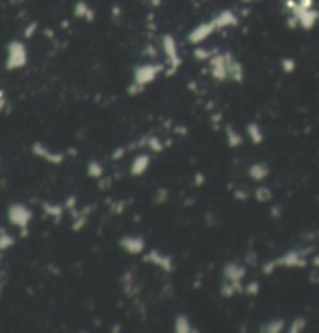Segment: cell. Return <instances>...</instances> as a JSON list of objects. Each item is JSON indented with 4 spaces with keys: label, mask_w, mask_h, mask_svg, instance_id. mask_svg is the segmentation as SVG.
<instances>
[{
    "label": "cell",
    "mask_w": 319,
    "mask_h": 333,
    "mask_svg": "<svg viewBox=\"0 0 319 333\" xmlns=\"http://www.w3.org/2000/svg\"><path fill=\"white\" fill-rule=\"evenodd\" d=\"M159 70H161V67H154V66H150V64L137 67L136 72H134V84L145 87L147 84L154 81V78L159 73Z\"/></svg>",
    "instance_id": "obj_1"
},
{
    "label": "cell",
    "mask_w": 319,
    "mask_h": 333,
    "mask_svg": "<svg viewBox=\"0 0 319 333\" xmlns=\"http://www.w3.org/2000/svg\"><path fill=\"white\" fill-rule=\"evenodd\" d=\"M25 61H27V53L24 45L21 42H13L8 50V67L10 69L21 67L25 64Z\"/></svg>",
    "instance_id": "obj_2"
},
{
    "label": "cell",
    "mask_w": 319,
    "mask_h": 333,
    "mask_svg": "<svg viewBox=\"0 0 319 333\" xmlns=\"http://www.w3.org/2000/svg\"><path fill=\"white\" fill-rule=\"evenodd\" d=\"M120 248L125 249L128 254H140L143 249H145V242L140 235H125L119 242Z\"/></svg>",
    "instance_id": "obj_3"
},
{
    "label": "cell",
    "mask_w": 319,
    "mask_h": 333,
    "mask_svg": "<svg viewBox=\"0 0 319 333\" xmlns=\"http://www.w3.org/2000/svg\"><path fill=\"white\" fill-rule=\"evenodd\" d=\"M143 260L151 262L153 265L162 268L164 271H167V273L173 271V260H171V257L165 256V254L157 252V251H150V254H147V256L143 257Z\"/></svg>",
    "instance_id": "obj_4"
},
{
    "label": "cell",
    "mask_w": 319,
    "mask_h": 333,
    "mask_svg": "<svg viewBox=\"0 0 319 333\" xmlns=\"http://www.w3.org/2000/svg\"><path fill=\"white\" fill-rule=\"evenodd\" d=\"M215 28H217V25H215L214 21H212V22H207V24H202V25H199V27H196V28L190 33V42H193V44L202 42L207 36L214 33Z\"/></svg>",
    "instance_id": "obj_5"
},
{
    "label": "cell",
    "mask_w": 319,
    "mask_h": 333,
    "mask_svg": "<svg viewBox=\"0 0 319 333\" xmlns=\"http://www.w3.org/2000/svg\"><path fill=\"white\" fill-rule=\"evenodd\" d=\"M164 50L168 56V61L173 69H176L179 64H181V58L178 55V49H176V44H174V39L171 36H165L164 38Z\"/></svg>",
    "instance_id": "obj_6"
},
{
    "label": "cell",
    "mask_w": 319,
    "mask_h": 333,
    "mask_svg": "<svg viewBox=\"0 0 319 333\" xmlns=\"http://www.w3.org/2000/svg\"><path fill=\"white\" fill-rule=\"evenodd\" d=\"M10 219L14 225L27 226V223L31 219V213L27 207H24V205H14V207L10 210Z\"/></svg>",
    "instance_id": "obj_7"
},
{
    "label": "cell",
    "mask_w": 319,
    "mask_h": 333,
    "mask_svg": "<svg viewBox=\"0 0 319 333\" xmlns=\"http://www.w3.org/2000/svg\"><path fill=\"white\" fill-rule=\"evenodd\" d=\"M150 168V156L148 154H139L134 157V161L131 164V174L133 176H142L145 174V171Z\"/></svg>",
    "instance_id": "obj_8"
},
{
    "label": "cell",
    "mask_w": 319,
    "mask_h": 333,
    "mask_svg": "<svg viewBox=\"0 0 319 333\" xmlns=\"http://www.w3.org/2000/svg\"><path fill=\"white\" fill-rule=\"evenodd\" d=\"M223 274L226 276V280L235 282V280H242L246 274V268L237 263H228L223 269Z\"/></svg>",
    "instance_id": "obj_9"
},
{
    "label": "cell",
    "mask_w": 319,
    "mask_h": 333,
    "mask_svg": "<svg viewBox=\"0 0 319 333\" xmlns=\"http://www.w3.org/2000/svg\"><path fill=\"white\" fill-rule=\"evenodd\" d=\"M248 173L254 181H263L269 174V167L265 162H257L249 167Z\"/></svg>",
    "instance_id": "obj_10"
},
{
    "label": "cell",
    "mask_w": 319,
    "mask_h": 333,
    "mask_svg": "<svg viewBox=\"0 0 319 333\" xmlns=\"http://www.w3.org/2000/svg\"><path fill=\"white\" fill-rule=\"evenodd\" d=\"M35 153L38 156H42L44 159H47L50 164H59V162L64 161V156L61 153H50L49 150H47L45 147H42L41 144L35 145Z\"/></svg>",
    "instance_id": "obj_11"
},
{
    "label": "cell",
    "mask_w": 319,
    "mask_h": 333,
    "mask_svg": "<svg viewBox=\"0 0 319 333\" xmlns=\"http://www.w3.org/2000/svg\"><path fill=\"white\" fill-rule=\"evenodd\" d=\"M246 133H248V136H249V139H251L252 144L259 145V144H262V142H263V133H262V130H260V126L255 123V122L248 123Z\"/></svg>",
    "instance_id": "obj_12"
},
{
    "label": "cell",
    "mask_w": 319,
    "mask_h": 333,
    "mask_svg": "<svg viewBox=\"0 0 319 333\" xmlns=\"http://www.w3.org/2000/svg\"><path fill=\"white\" fill-rule=\"evenodd\" d=\"M217 28L221 27H229V25H235L237 24V18L231 13V11H223L217 19H214Z\"/></svg>",
    "instance_id": "obj_13"
},
{
    "label": "cell",
    "mask_w": 319,
    "mask_h": 333,
    "mask_svg": "<svg viewBox=\"0 0 319 333\" xmlns=\"http://www.w3.org/2000/svg\"><path fill=\"white\" fill-rule=\"evenodd\" d=\"M226 139H228V145H229L231 148H237V147H240V145L243 144L242 136L238 134L231 125L226 126Z\"/></svg>",
    "instance_id": "obj_14"
},
{
    "label": "cell",
    "mask_w": 319,
    "mask_h": 333,
    "mask_svg": "<svg viewBox=\"0 0 319 333\" xmlns=\"http://www.w3.org/2000/svg\"><path fill=\"white\" fill-rule=\"evenodd\" d=\"M191 324L187 314H178L176 319H174V331L178 333H188L191 331Z\"/></svg>",
    "instance_id": "obj_15"
},
{
    "label": "cell",
    "mask_w": 319,
    "mask_h": 333,
    "mask_svg": "<svg viewBox=\"0 0 319 333\" xmlns=\"http://www.w3.org/2000/svg\"><path fill=\"white\" fill-rule=\"evenodd\" d=\"M87 174H89L90 178H93V179H101L103 174H104V168H103V165L100 162L92 161L87 165Z\"/></svg>",
    "instance_id": "obj_16"
},
{
    "label": "cell",
    "mask_w": 319,
    "mask_h": 333,
    "mask_svg": "<svg viewBox=\"0 0 319 333\" xmlns=\"http://www.w3.org/2000/svg\"><path fill=\"white\" fill-rule=\"evenodd\" d=\"M75 14L78 16V18H86L87 21H92V19H93V11H92L84 2H79V4L76 5Z\"/></svg>",
    "instance_id": "obj_17"
},
{
    "label": "cell",
    "mask_w": 319,
    "mask_h": 333,
    "mask_svg": "<svg viewBox=\"0 0 319 333\" xmlns=\"http://www.w3.org/2000/svg\"><path fill=\"white\" fill-rule=\"evenodd\" d=\"M254 196H255V199L260 201V202H268V201L273 199V193H271V190L266 188V187H259L257 190H255Z\"/></svg>",
    "instance_id": "obj_18"
},
{
    "label": "cell",
    "mask_w": 319,
    "mask_h": 333,
    "mask_svg": "<svg viewBox=\"0 0 319 333\" xmlns=\"http://www.w3.org/2000/svg\"><path fill=\"white\" fill-rule=\"evenodd\" d=\"M283 327H285V322L277 318V319H273L266 325L265 331H268V333H279V331H282Z\"/></svg>",
    "instance_id": "obj_19"
},
{
    "label": "cell",
    "mask_w": 319,
    "mask_h": 333,
    "mask_svg": "<svg viewBox=\"0 0 319 333\" xmlns=\"http://www.w3.org/2000/svg\"><path fill=\"white\" fill-rule=\"evenodd\" d=\"M147 145H148V148H150L151 151H154V153H159V151L164 150L162 142L159 140L157 137H148V139H147Z\"/></svg>",
    "instance_id": "obj_20"
},
{
    "label": "cell",
    "mask_w": 319,
    "mask_h": 333,
    "mask_svg": "<svg viewBox=\"0 0 319 333\" xmlns=\"http://www.w3.org/2000/svg\"><path fill=\"white\" fill-rule=\"evenodd\" d=\"M45 210L50 216H55V218H61L62 215V207L59 204H49V205L45 204Z\"/></svg>",
    "instance_id": "obj_21"
},
{
    "label": "cell",
    "mask_w": 319,
    "mask_h": 333,
    "mask_svg": "<svg viewBox=\"0 0 319 333\" xmlns=\"http://www.w3.org/2000/svg\"><path fill=\"white\" fill-rule=\"evenodd\" d=\"M235 293H237V290H235V287H234V283L229 282V280L221 287V294L225 296V297H232Z\"/></svg>",
    "instance_id": "obj_22"
},
{
    "label": "cell",
    "mask_w": 319,
    "mask_h": 333,
    "mask_svg": "<svg viewBox=\"0 0 319 333\" xmlns=\"http://www.w3.org/2000/svg\"><path fill=\"white\" fill-rule=\"evenodd\" d=\"M260 293V283L257 280H252L246 285V294L249 296H257Z\"/></svg>",
    "instance_id": "obj_23"
},
{
    "label": "cell",
    "mask_w": 319,
    "mask_h": 333,
    "mask_svg": "<svg viewBox=\"0 0 319 333\" xmlns=\"http://www.w3.org/2000/svg\"><path fill=\"white\" fill-rule=\"evenodd\" d=\"M195 58H198V59H210L212 53L209 50H204V49H196L195 50Z\"/></svg>",
    "instance_id": "obj_24"
},
{
    "label": "cell",
    "mask_w": 319,
    "mask_h": 333,
    "mask_svg": "<svg viewBox=\"0 0 319 333\" xmlns=\"http://www.w3.org/2000/svg\"><path fill=\"white\" fill-rule=\"evenodd\" d=\"M125 151H126V150H125L123 147H119L113 154H111V159H113V161H119V159H122V157L125 156Z\"/></svg>",
    "instance_id": "obj_25"
},
{
    "label": "cell",
    "mask_w": 319,
    "mask_h": 333,
    "mask_svg": "<svg viewBox=\"0 0 319 333\" xmlns=\"http://www.w3.org/2000/svg\"><path fill=\"white\" fill-rule=\"evenodd\" d=\"M157 196H159L157 202H159V201H162V204H164V202L167 201V196H168L167 190H165V188H159V190H157Z\"/></svg>",
    "instance_id": "obj_26"
},
{
    "label": "cell",
    "mask_w": 319,
    "mask_h": 333,
    "mask_svg": "<svg viewBox=\"0 0 319 333\" xmlns=\"http://www.w3.org/2000/svg\"><path fill=\"white\" fill-rule=\"evenodd\" d=\"M300 322H302V319L294 321L293 325H291V328H290V331H297V330H300V328H302V327H300Z\"/></svg>",
    "instance_id": "obj_27"
},
{
    "label": "cell",
    "mask_w": 319,
    "mask_h": 333,
    "mask_svg": "<svg viewBox=\"0 0 319 333\" xmlns=\"http://www.w3.org/2000/svg\"><path fill=\"white\" fill-rule=\"evenodd\" d=\"M204 181H205V179H204V176H202L201 173H198L196 176H195V184H196V185H202Z\"/></svg>",
    "instance_id": "obj_28"
},
{
    "label": "cell",
    "mask_w": 319,
    "mask_h": 333,
    "mask_svg": "<svg viewBox=\"0 0 319 333\" xmlns=\"http://www.w3.org/2000/svg\"><path fill=\"white\" fill-rule=\"evenodd\" d=\"M283 70L291 72V70H293V62H290V61H283Z\"/></svg>",
    "instance_id": "obj_29"
},
{
    "label": "cell",
    "mask_w": 319,
    "mask_h": 333,
    "mask_svg": "<svg viewBox=\"0 0 319 333\" xmlns=\"http://www.w3.org/2000/svg\"><path fill=\"white\" fill-rule=\"evenodd\" d=\"M235 198L243 201V199H246V198H248V195H246V193H240V192H235Z\"/></svg>",
    "instance_id": "obj_30"
},
{
    "label": "cell",
    "mask_w": 319,
    "mask_h": 333,
    "mask_svg": "<svg viewBox=\"0 0 319 333\" xmlns=\"http://www.w3.org/2000/svg\"><path fill=\"white\" fill-rule=\"evenodd\" d=\"M246 2H249V0H246Z\"/></svg>",
    "instance_id": "obj_31"
}]
</instances>
